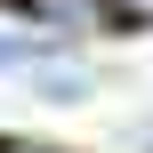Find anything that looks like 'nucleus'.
I'll return each mask as SVG.
<instances>
[{"instance_id": "obj_1", "label": "nucleus", "mask_w": 153, "mask_h": 153, "mask_svg": "<svg viewBox=\"0 0 153 153\" xmlns=\"http://www.w3.org/2000/svg\"><path fill=\"white\" fill-rule=\"evenodd\" d=\"M24 89H32V97H48V105H81V97H89V89H97V81H89V73H81V65H65V56H56V48H48V56H40V65H32V73H24Z\"/></svg>"}, {"instance_id": "obj_2", "label": "nucleus", "mask_w": 153, "mask_h": 153, "mask_svg": "<svg viewBox=\"0 0 153 153\" xmlns=\"http://www.w3.org/2000/svg\"><path fill=\"white\" fill-rule=\"evenodd\" d=\"M40 56H48V40H32V32H0V73H8V81H24Z\"/></svg>"}, {"instance_id": "obj_3", "label": "nucleus", "mask_w": 153, "mask_h": 153, "mask_svg": "<svg viewBox=\"0 0 153 153\" xmlns=\"http://www.w3.org/2000/svg\"><path fill=\"white\" fill-rule=\"evenodd\" d=\"M121 16H137V24H153V0H121Z\"/></svg>"}, {"instance_id": "obj_4", "label": "nucleus", "mask_w": 153, "mask_h": 153, "mask_svg": "<svg viewBox=\"0 0 153 153\" xmlns=\"http://www.w3.org/2000/svg\"><path fill=\"white\" fill-rule=\"evenodd\" d=\"M129 145H137V153H153V121H137V129H129Z\"/></svg>"}]
</instances>
